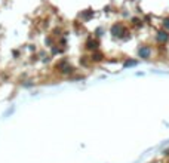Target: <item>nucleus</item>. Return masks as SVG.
<instances>
[{"label":"nucleus","mask_w":169,"mask_h":163,"mask_svg":"<svg viewBox=\"0 0 169 163\" xmlns=\"http://www.w3.org/2000/svg\"><path fill=\"white\" fill-rule=\"evenodd\" d=\"M125 33V27L122 25V24H114L111 27V34L114 36V37H122Z\"/></svg>","instance_id":"obj_1"},{"label":"nucleus","mask_w":169,"mask_h":163,"mask_svg":"<svg viewBox=\"0 0 169 163\" xmlns=\"http://www.w3.org/2000/svg\"><path fill=\"white\" fill-rule=\"evenodd\" d=\"M148 55H150V49H148L147 46L141 48V49H140V56H141V58H148Z\"/></svg>","instance_id":"obj_2"},{"label":"nucleus","mask_w":169,"mask_h":163,"mask_svg":"<svg viewBox=\"0 0 169 163\" xmlns=\"http://www.w3.org/2000/svg\"><path fill=\"white\" fill-rule=\"evenodd\" d=\"M168 39H169V34L166 33V31H160V33L157 34V40H159V42H166Z\"/></svg>","instance_id":"obj_3"},{"label":"nucleus","mask_w":169,"mask_h":163,"mask_svg":"<svg viewBox=\"0 0 169 163\" xmlns=\"http://www.w3.org/2000/svg\"><path fill=\"white\" fill-rule=\"evenodd\" d=\"M96 45H98V43H96L95 40H89V42H88V48H89V49H96Z\"/></svg>","instance_id":"obj_4"},{"label":"nucleus","mask_w":169,"mask_h":163,"mask_svg":"<svg viewBox=\"0 0 169 163\" xmlns=\"http://www.w3.org/2000/svg\"><path fill=\"white\" fill-rule=\"evenodd\" d=\"M92 59H95V61H100V59H101V53H95V55L92 56Z\"/></svg>","instance_id":"obj_5"},{"label":"nucleus","mask_w":169,"mask_h":163,"mask_svg":"<svg viewBox=\"0 0 169 163\" xmlns=\"http://www.w3.org/2000/svg\"><path fill=\"white\" fill-rule=\"evenodd\" d=\"M165 27L169 28V18H168V19H165Z\"/></svg>","instance_id":"obj_6"}]
</instances>
